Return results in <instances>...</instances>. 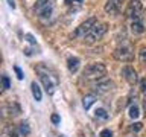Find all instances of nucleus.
Segmentation results:
<instances>
[{
	"mask_svg": "<svg viewBox=\"0 0 146 137\" xmlns=\"http://www.w3.org/2000/svg\"><path fill=\"white\" fill-rule=\"evenodd\" d=\"M36 72H38V75H40V81H41V84H43V87H44L46 93H47V94H53L55 88H56V84H58L56 76L50 75L49 70L44 66H38V67H36Z\"/></svg>",
	"mask_w": 146,
	"mask_h": 137,
	"instance_id": "1",
	"label": "nucleus"
},
{
	"mask_svg": "<svg viewBox=\"0 0 146 137\" xmlns=\"http://www.w3.org/2000/svg\"><path fill=\"white\" fill-rule=\"evenodd\" d=\"M107 73V67L105 64L102 63H93V64H88L85 68H84V78L87 81H98V79H102V76H105Z\"/></svg>",
	"mask_w": 146,
	"mask_h": 137,
	"instance_id": "2",
	"label": "nucleus"
},
{
	"mask_svg": "<svg viewBox=\"0 0 146 137\" xmlns=\"http://www.w3.org/2000/svg\"><path fill=\"white\" fill-rule=\"evenodd\" d=\"M108 26L105 25V23H96L93 26V29H91L88 34L84 37V41L85 44H94L98 40H100L102 37L105 35V32H107Z\"/></svg>",
	"mask_w": 146,
	"mask_h": 137,
	"instance_id": "3",
	"label": "nucleus"
},
{
	"mask_svg": "<svg viewBox=\"0 0 146 137\" xmlns=\"http://www.w3.org/2000/svg\"><path fill=\"white\" fill-rule=\"evenodd\" d=\"M53 5H55V0H36L34 9H35V12H38V15L41 18H44L52 14Z\"/></svg>",
	"mask_w": 146,
	"mask_h": 137,
	"instance_id": "4",
	"label": "nucleus"
},
{
	"mask_svg": "<svg viewBox=\"0 0 146 137\" xmlns=\"http://www.w3.org/2000/svg\"><path fill=\"white\" fill-rule=\"evenodd\" d=\"M114 58L117 61H122V63H131L134 59V53H132L129 46H119L114 50Z\"/></svg>",
	"mask_w": 146,
	"mask_h": 137,
	"instance_id": "5",
	"label": "nucleus"
},
{
	"mask_svg": "<svg viewBox=\"0 0 146 137\" xmlns=\"http://www.w3.org/2000/svg\"><path fill=\"white\" fill-rule=\"evenodd\" d=\"M96 23H98V18H96V17L87 18L84 23H81V25L76 27V31L73 32V37H82V38H84V37L88 34L91 29H93V26L96 25Z\"/></svg>",
	"mask_w": 146,
	"mask_h": 137,
	"instance_id": "6",
	"label": "nucleus"
},
{
	"mask_svg": "<svg viewBox=\"0 0 146 137\" xmlns=\"http://www.w3.org/2000/svg\"><path fill=\"white\" fill-rule=\"evenodd\" d=\"M141 9H143V5H141L140 0H131V2L128 3L126 9H125V17L132 18V20H134V18H139Z\"/></svg>",
	"mask_w": 146,
	"mask_h": 137,
	"instance_id": "7",
	"label": "nucleus"
},
{
	"mask_svg": "<svg viewBox=\"0 0 146 137\" xmlns=\"http://www.w3.org/2000/svg\"><path fill=\"white\" fill-rule=\"evenodd\" d=\"M120 8H122V0H108L105 3V12L110 14V15H117L120 12Z\"/></svg>",
	"mask_w": 146,
	"mask_h": 137,
	"instance_id": "8",
	"label": "nucleus"
},
{
	"mask_svg": "<svg viewBox=\"0 0 146 137\" xmlns=\"http://www.w3.org/2000/svg\"><path fill=\"white\" fill-rule=\"evenodd\" d=\"M122 73L123 76H125V79L128 81V84L134 85L137 81H139V78H137V72L134 70V67L132 66H125L122 68Z\"/></svg>",
	"mask_w": 146,
	"mask_h": 137,
	"instance_id": "9",
	"label": "nucleus"
},
{
	"mask_svg": "<svg viewBox=\"0 0 146 137\" xmlns=\"http://www.w3.org/2000/svg\"><path fill=\"white\" fill-rule=\"evenodd\" d=\"M113 81H110V79H102V81H99L98 84L94 85V90L98 91V93H107V91L110 90H113Z\"/></svg>",
	"mask_w": 146,
	"mask_h": 137,
	"instance_id": "10",
	"label": "nucleus"
},
{
	"mask_svg": "<svg viewBox=\"0 0 146 137\" xmlns=\"http://www.w3.org/2000/svg\"><path fill=\"white\" fill-rule=\"evenodd\" d=\"M131 31H132V34H143V31H145V23L143 20L139 17V18H134L131 23Z\"/></svg>",
	"mask_w": 146,
	"mask_h": 137,
	"instance_id": "11",
	"label": "nucleus"
},
{
	"mask_svg": "<svg viewBox=\"0 0 146 137\" xmlns=\"http://www.w3.org/2000/svg\"><path fill=\"white\" fill-rule=\"evenodd\" d=\"M79 64H81V61H79V58H78V57H70L67 59L68 72H70V73H76L78 70H79Z\"/></svg>",
	"mask_w": 146,
	"mask_h": 137,
	"instance_id": "12",
	"label": "nucleus"
},
{
	"mask_svg": "<svg viewBox=\"0 0 146 137\" xmlns=\"http://www.w3.org/2000/svg\"><path fill=\"white\" fill-rule=\"evenodd\" d=\"M31 88H32V94H34V99L36 100V102H40L41 98H43V94H41V88H40V85L36 84V82L34 81L31 84Z\"/></svg>",
	"mask_w": 146,
	"mask_h": 137,
	"instance_id": "13",
	"label": "nucleus"
},
{
	"mask_svg": "<svg viewBox=\"0 0 146 137\" xmlns=\"http://www.w3.org/2000/svg\"><path fill=\"white\" fill-rule=\"evenodd\" d=\"M94 102H96V94H85L84 99H82V107L85 110H88Z\"/></svg>",
	"mask_w": 146,
	"mask_h": 137,
	"instance_id": "14",
	"label": "nucleus"
},
{
	"mask_svg": "<svg viewBox=\"0 0 146 137\" xmlns=\"http://www.w3.org/2000/svg\"><path fill=\"white\" fill-rule=\"evenodd\" d=\"M18 130H20V134L21 136H29L31 134V128H29V123H27V122H21Z\"/></svg>",
	"mask_w": 146,
	"mask_h": 137,
	"instance_id": "15",
	"label": "nucleus"
},
{
	"mask_svg": "<svg viewBox=\"0 0 146 137\" xmlns=\"http://www.w3.org/2000/svg\"><path fill=\"white\" fill-rule=\"evenodd\" d=\"M94 116L98 117V119H104V120H107V119H108V113L105 111L104 108H98L94 111Z\"/></svg>",
	"mask_w": 146,
	"mask_h": 137,
	"instance_id": "16",
	"label": "nucleus"
},
{
	"mask_svg": "<svg viewBox=\"0 0 146 137\" xmlns=\"http://www.w3.org/2000/svg\"><path fill=\"white\" fill-rule=\"evenodd\" d=\"M140 116V110L137 105H131V108H129V117L131 119H137Z\"/></svg>",
	"mask_w": 146,
	"mask_h": 137,
	"instance_id": "17",
	"label": "nucleus"
},
{
	"mask_svg": "<svg viewBox=\"0 0 146 137\" xmlns=\"http://www.w3.org/2000/svg\"><path fill=\"white\" fill-rule=\"evenodd\" d=\"M3 137H17V131L14 130V128H5V131H3Z\"/></svg>",
	"mask_w": 146,
	"mask_h": 137,
	"instance_id": "18",
	"label": "nucleus"
},
{
	"mask_svg": "<svg viewBox=\"0 0 146 137\" xmlns=\"http://www.w3.org/2000/svg\"><path fill=\"white\" fill-rule=\"evenodd\" d=\"M84 3V0H66L67 6H81Z\"/></svg>",
	"mask_w": 146,
	"mask_h": 137,
	"instance_id": "19",
	"label": "nucleus"
},
{
	"mask_svg": "<svg viewBox=\"0 0 146 137\" xmlns=\"http://www.w3.org/2000/svg\"><path fill=\"white\" fill-rule=\"evenodd\" d=\"M2 84H3V90H8L9 85H11V82H9V78L6 75L2 76Z\"/></svg>",
	"mask_w": 146,
	"mask_h": 137,
	"instance_id": "20",
	"label": "nucleus"
},
{
	"mask_svg": "<svg viewBox=\"0 0 146 137\" xmlns=\"http://www.w3.org/2000/svg\"><path fill=\"white\" fill-rule=\"evenodd\" d=\"M99 137H113V131L108 130V128H105V130H102L99 132Z\"/></svg>",
	"mask_w": 146,
	"mask_h": 137,
	"instance_id": "21",
	"label": "nucleus"
},
{
	"mask_svg": "<svg viewBox=\"0 0 146 137\" xmlns=\"http://www.w3.org/2000/svg\"><path fill=\"white\" fill-rule=\"evenodd\" d=\"M14 72H15V75H17V78H18L20 81L25 78V75H23V72H21V68L18 67V66H14Z\"/></svg>",
	"mask_w": 146,
	"mask_h": 137,
	"instance_id": "22",
	"label": "nucleus"
},
{
	"mask_svg": "<svg viewBox=\"0 0 146 137\" xmlns=\"http://www.w3.org/2000/svg\"><path fill=\"white\" fill-rule=\"evenodd\" d=\"M139 55H140V61L141 63H146V47H141Z\"/></svg>",
	"mask_w": 146,
	"mask_h": 137,
	"instance_id": "23",
	"label": "nucleus"
},
{
	"mask_svg": "<svg viewBox=\"0 0 146 137\" xmlns=\"http://www.w3.org/2000/svg\"><path fill=\"white\" fill-rule=\"evenodd\" d=\"M25 38L29 41V43L32 44V46H36V41H35V38H34V35H31V34H26L25 35Z\"/></svg>",
	"mask_w": 146,
	"mask_h": 137,
	"instance_id": "24",
	"label": "nucleus"
},
{
	"mask_svg": "<svg viewBox=\"0 0 146 137\" xmlns=\"http://www.w3.org/2000/svg\"><path fill=\"white\" fill-rule=\"evenodd\" d=\"M141 130V123L140 122H135V123H132V126H131V131H140Z\"/></svg>",
	"mask_w": 146,
	"mask_h": 137,
	"instance_id": "25",
	"label": "nucleus"
},
{
	"mask_svg": "<svg viewBox=\"0 0 146 137\" xmlns=\"http://www.w3.org/2000/svg\"><path fill=\"white\" fill-rule=\"evenodd\" d=\"M140 90H141V93H146V78H143L140 81Z\"/></svg>",
	"mask_w": 146,
	"mask_h": 137,
	"instance_id": "26",
	"label": "nucleus"
},
{
	"mask_svg": "<svg viewBox=\"0 0 146 137\" xmlns=\"http://www.w3.org/2000/svg\"><path fill=\"white\" fill-rule=\"evenodd\" d=\"M52 122L55 123V125H58V123L61 122V117H59L58 114H53V116H52Z\"/></svg>",
	"mask_w": 146,
	"mask_h": 137,
	"instance_id": "27",
	"label": "nucleus"
},
{
	"mask_svg": "<svg viewBox=\"0 0 146 137\" xmlns=\"http://www.w3.org/2000/svg\"><path fill=\"white\" fill-rule=\"evenodd\" d=\"M8 5H9L12 9H15V2H14V0H8Z\"/></svg>",
	"mask_w": 146,
	"mask_h": 137,
	"instance_id": "28",
	"label": "nucleus"
},
{
	"mask_svg": "<svg viewBox=\"0 0 146 137\" xmlns=\"http://www.w3.org/2000/svg\"><path fill=\"white\" fill-rule=\"evenodd\" d=\"M79 137H84V136H79Z\"/></svg>",
	"mask_w": 146,
	"mask_h": 137,
	"instance_id": "29",
	"label": "nucleus"
}]
</instances>
